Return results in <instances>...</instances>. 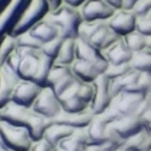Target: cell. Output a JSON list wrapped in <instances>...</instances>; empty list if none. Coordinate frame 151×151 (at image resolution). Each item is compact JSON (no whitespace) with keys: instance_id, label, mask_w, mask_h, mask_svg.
I'll return each mask as SVG.
<instances>
[{"instance_id":"obj_1","label":"cell","mask_w":151,"mask_h":151,"mask_svg":"<svg viewBox=\"0 0 151 151\" xmlns=\"http://www.w3.org/2000/svg\"><path fill=\"white\" fill-rule=\"evenodd\" d=\"M53 63L55 60L44 55L41 50L17 47L5 64L14 69L21 80H30L41 87H46Z\"/></svg>"},{"instance_id":"obj_2","label":"cell","mask_w":151,"mask_h":151,"mask_svg":"<svg viewBox=\"0 0 151 151\" xmlns=\"http://www.w3.org/2000/svg\"><path fill=\"white\" fill-rule=\"evenodd\" d=\"M0 121L26 128L34 142L42 139L45 129L51 123V120L37 114L32 106L18 105L14 102L9 103L0 110Z\"/></svg>"},{"instance_id":"obj_3","label":"cell","mask_w":151,"mask_h":151,"mask_svg":"<svg viewBox=\"0 0 151 151\" xmlns=\"http://www.w3.org/2000/svg\"><path fill=\"white\" fill-rule=\"evenodd\" d=\"M46 18L58 29L62 39H78L79 28L82 23L80 9H75L63 4L58 9L50 11Z\"/></svg>"},{"instance_id":"obj_4","label":"cell","mask_w":151,"mask_h":151,"mask_svg":"<svg viewBox=\"0 0 151 151\" xmlns=\"http://www.w3.org/2000/svg\"><path fill=\"white\" fill-rule=\"evenodd\" d=\"M50 11L51 9L46 0H28L16 24L9 34L14 37H18L19 35L29 32L35 24L46 18Z\"/></svg>"},{"instance_id":"obj_5","label":"cell","mask_w":151,"mask_h":151,"mask_svg":"<svg viewBox=\"0 0 151 151\" xmlns=\"http://www.w3.org/2000/svg\"><path fill=\"white\" fill-rule=\"evenodd\" d=\"M0 140L14 151H29L34 144V139L26 128L5 121H0Z\"/></svg>"},{"instance_id":"obj_6","label":"cell","mask_w":151,"mask_h":151,"mask_svg":"<svg viewBox=\"0 0 151 151\" xmlns=\"http://www.w3.org/2000/svg\"><path fill=\"white\" fill-rule=\"evenodd\" d=\"M32 108L37 114H40L41 116L51 120V121L53 119H56L62 111L59 97L55 93V91L51 87H48V86L42 87L41 92L35 99Z\"/></svg>"},{"instance_id":"obj_7","label":"cell","mask_w":151,"mask_h":151,"mask_svg":"<svg viewBox=\"0 0 151 151\" xmlns=\"http://www.w3.org/2000/svg\"><path fill=\"white\" fill-rule=\"evenodd\" d=\"M145 98V94L123 91L112 98L110 105L114 108L120 116H137L138 108Z\"/></svg>"},{"instance_id":"obj_8","label":"cell","mask_w":151,"mask_h":151,"mask_svg":"<svg viewBox=\"0 0 151 151\" xmlns=\"http://www.w3.org/2000/svg\"><path fill=\"white\" fill-rule=\"evenodd\" d=\"M115 11L105 0H88L80 7V14L87 22H108Z\"/></svg>"},{"instance_id":"obj_9","label":"cell","mask_w":151,"mask_h":151,"mask_svg":"<svg viewBox=\"0 0 151 151\" xmlns=\"http://www.w3.org/2000/svg\"><path fill=\"white\" fill-rule=\"evenodd\" d=\"M86 134H87V146L104 144L105 142L112 139V138L119 137L112 131L110 124L103 121L98 115H94L90 124L86 127Z\"/></svg>"},{"instance_id":"obj_10","label":"cell","mask_w":151,"mask_h":151,"mask_svg":"<svg viewBox=\"0 0 151 151\" xmlns=\"http://www.w3.org/2000/svg\"><path fill=\"white\" fill-rule=\"evenodd\" d=\"M111 100L112 96L110 93L109 79L103 74L93 82V98L91 100L90 109L94 115H98L110 105Z\"/></svg>"},{"instance_id":"obj_11","label":"cell","mask_w":151,"mask_h":151,"mask_svg":"<svg viewBox=\"0 0 151 151\" xmlns=\"http://www.w3.org/2000/svg\"><path fill=\"white\" fill-rule=\"evenodd\" d=\"M19 81L17 73L7 64L0 67V110L12 102V96Z\"/></svg>"},{"instance_id":"obj_12","label":"cell","mask_w":151,"mask_h":151,"mask_svg":"<svg viewBox=\"0 0 151 151\" xmlns=\"http://www.w3.org/2000/svg\"><path fill=\"white\" fill-rule=\"evenodd\" d=\"M28 0H10L0 9V39L11 32Z\"/></svg>"},{"instance_id":"obj_13","label":"cell","mask_w":151,"mask_h":151,"mask_svg":"<svg viewBox=\"0 0 151 151\" xmlns=\"http://www.w3.org/2000/svg\"><path fill=\"white\" fill-rule=\"evenodd\" d=\"M76 59L92 63L103 74L105 73L109 64L100 50L94 47L90 41L79 39V37L76 39Z\"/></svg>"},{"instance_id":"obj_14","label":"cell","mask_w":151,"mask_h":151,"mask_svg":"<svg viewBox=\"0 0 151 151\" xmlns=\"http://www.w3.org/2000/svg\"><path fill=\"white\" fill-rule=\"evenodd\" d=\"M109 27L114 30L120 37L135 30L137 26V15L132 10H117L108 21Z\"/></svg>"},{"instance_id":"obj_15","label":"cell","mask_w":151,"mask_h":151,"mask_svg":"<svg viewBox=\"0 0 151 151\" xmlns=\"http://www.w3.org/2000/svg\"><path fill=\"white\" fill-rule=\"evenodd\" d=\"M42 87L30 80H21L12 96V102L23 105V106H33L35 99L41 92Z\"/></svg>"},{"instance_id":"obj_16","label":"cell","mask_w":151,"mask_h":151,"mask_svg":"<svg viewBox=\"0 0 151 151\" xmlns=\"http://www.w3.org/2000/svg\"><path fill=\"white\" fill-rule=\"evenodd\" d=\"M93 117H94L93 111L88 108L80 112H65L62 110L60 114L52 121L76 129V128H86Z\"/></svg>"},{"instance_id":"obj_17","label":"cell","mask_w":151,"mask_h":151,"mask_svg":"<svg viewBox=\"0 0 151 151\" xmlns=\"http://www.w3.org/2000/svg\"><path fill=\"white\" fill-rule=\"evenodd\" d=\"M110 127L122 140L128 139L132 135L144 129L143 121L138 116H122L114 123H111Z\"/></svg>"},{"instance_id":"obj_18","label":"cell","mask_w":151,"mask_h":151,"mask_svg":"<svg viewBox=\"0 0 151 151\" xmlns=\"http://www.w3.org/2000/svg\"><path fill=\"white\" fill-rule=\"evenodd\" d=\"M103 55L109 64H124L131 63L133 58V52L124 44L123 39H119L111 46L103 51Z\"/></svg>"},{"instance_id":"obj_19","label":"cell","mask_w":151,"mask_h":151,"mask_svg":"<svg viewBox=\"0 0 151 151\" xmlns=\"http://www.w3.org/2000/svg\"><path fill=\"white\" fill-rule=\"evenodd\" d=\"M71 71L74 74V76L80 82H83V83H93L100 75H103V73L94 64L85 60H80V59H76L73 63Z\"/></svg>"},{"instance_id":"obj_20","label":"cell","mask_w":151,"mask_h":151,"mask_svg":"<svg viewBox=\"0 0 151 151\" xmlns=\"http://www.w3.org/2000/svg\"><path fill=\"white\" fill-rule=\"evenodd\" d=\"M119 39H121V37L109 27L108 22H105L103 26L94 33V35L88 41L94 47H97L98 50H100V51L103 52L104 50H106L109 46H111L114 42H116Z\"/></svg>"},{"instance_id":"obj_21","label":"cell","mask_w":151,"mask_h":151,"mask_svg":"<svg viewBox=\"0 0 151 151\" xmlns=\"http://www.w3.org/2000/svg\"><path fill=\"white\" fill-rule=\"evenodd\" d=\"M73 131H74V128H70L68 126L51 121V123L47 126V128L44 132L42 139L46 140L52 147H56L62 140H64L65 138H68L73 133Z\"/></svg>"},{"instance_id":"obj_22","label":"cell","mask_w":151,"mask_h":151,"mask_svg":"<svg viewBox=\"0 0 151 151\" xmlns=\"http://www.w3.org/2000/svg\"><path fill=\"white\" fill-rule=\"evenodd\" d=\"M29 33L35 37V39L39 40L41 44L51 41V40L59 36L58 29L47 18H45L37 24H35V26L29 30Z\"/></svg>"},{"instance_id":"obj_23","label":"cell","mask_w":151,"mask_h":151,"mask_svg":"<svg viewBox=\"0 0 151 151\" xmlns=\"http://www.w3.org/2000/svg\"><path fill=\"white\" fill-rule=\"evenodd\" d=\"M122 146L127 151H151L150 133L146 129H142L139 133L123 140Z\"/></svg>"},{"instance_id":"obj_24","label":"cell","mask_w":151,"mask_h":151,"mask_svg":"<svg viewBox=\"0 0 151 151\" xmlns=\"http://www.w3.org/2000/svg\"><path fill=\"white\" fill-rule=\"evenodd\" d=\"M75 60H76V39H63L55 63L71 67Z\"/></svg>"},{"instance_id":"obj_25","label":"cell","mask_w":151,"mask_h":151,"mask_svg":"<svg viewBox=\"0 0 151 151\" xmlns=\"http://www.w3.org/2000/svg\"><path fill=\"white\" fill-rule=\"evenodd\" d=\"M122 39H123L124 44L127 45V47L133 52V55L147 48V36L139 33L138 30H134V32L127 34L126 36H123Z\"/></svg>"},{"instance_id":"obj_26","label":"cell","mask_w":151,"mask_h":151,"mask_svg":"<svg viewBox=\"0 0 151 151\" xmlns=\"http://www.w3.org/2000/svg\"><path fill=\"white\" fill-rule=\"evenodd\" d=\"M18 47L17 39L10 34H6L0 39V67L4 65Z\"/></svg>"},{"instance_id":"obj_27","label":"cell","mask_w":151,"mask_h":151,"mask_svg":"<svg viewBox=\"0 0 151 151\" xmlns=\"http://www.w3.org/2000/svg\"><path fill=\"white\" fill-rule=\"evenodd\" d=\"M131 65L138 71H147L151 73V48H145L140 52L133 55Z\"/></svg>"},{"instance_id":"obj_28","label":"cell","mask_w":151,"mask_h":151,"mask_svg":"<svg viewBox=\"0 0 151 151\" xmlns=\"http://www.w3.org/2000/svg\"><path fill=\"white\" fill-rule=\"evenodd\" d=\"M126 91L143 93V94H151V73L140 71L139 76L137 78L134 83L131 87H128Z\"/></svg>"},{"instance_id":"obj_29","label":"cell","mask_w":151,"mask_h":151,"mask_svg":"<svg viewBox=\"0 0 151 151\" xmlns=\"http://www.w3.org/2000/svg\"><path fill=\"white\" fill-rule=\"evenodd\" d=\"M71 73H73V71H71V67L53 63V65H52L51 70H50V74H48L47 86H48V87L55 86L57 82H59L62 79H64L65 76L70 75Z\"/></svg>"},{"instance_id":"obj_30","label":"cell","mask_w":151,"mask_h":151,"mask_svg":"<svg viewBox=\"0 0 151 151\" xmlns=\"http://www.w3.org/2000/svg\"><path fill=\"white\" fill-rule=\"evenodd\" d=\"M60 105H62V110L65 111V112H80V111H83V110L90 108L85 102H82L80 99L79 94L65 98V99H62Z\"/></svg>"},{"instance_id":"obj_31","label":"cell","mask_w":151,"mask_h":151,"mask_svg":"<svg viewBox=\"0 0 151 151\" xmlns=\"http://www.w3.org/2000/svg\"><path fill=\"white\" fill-rule=\"evenodd\" d=\"M105 22H87L82 21L79 28V39L88 41L91 37L94 35V33L103 26Z\"/></svg>"},{"instance_id":"obj_32","label":"cell","mask_w":151,"mask_h":151,"mask_svg":"<svg viewBox=\"0 0 151 151\" xmlns=\"http://www.w3.org/2000/svg\"><path fill=\"white\" fill-rule=\"evenodd\" d=\"M132 69L131 63H124V64H108V68L104 73V75L109 79H117L123 76L124 74H127Z\"/></svg>"},{"instance_id":"obj_33","label":"cell","mask_w":151,"mask_h":151,"mask_svg":"<svg viewBox=\"0 0 151 151\" xmlns=\"http://www.w3.org/2000/svg\"><path fill=\"white\" fill-rule=\"evenodd\" d=\"M16 39H17L18 47H26V48H30V50H41V47H42V44L37 39H35L29 32L19 35Z\"/></svg>"},{"instance_id":"obj_34","label":"cell","mask_w":151,"mask_h":151,"mask_svg":"<svg viewBox=\"0 0 151 151\" xmlns=\"http://www.w3.org/2000/svg\"><path fill=\"white\" fill-rule=\"evenodd\" d=\"M62 41H63V39H62L60 36H58V37H56V39L51 40V41H47V42L42 44L41 52L44 55H46L47 57L52 58L55 60L56 57H57V55H58V52H59V50H60Z\"/></svg>"},{"instance_id":"obj_35","label":"cell","mask_w":151,"mask_h":151,"mask_svg":"<svg viewBox=\"0 0 151 151\" xmlns=\"http://www.w3.org/2000/svg\"><path fill=\"white\" fill-rule=\"evenodd\" d=\"M135 30L144 34L145 36H151V10L143 16H137Z\"/></svg>"},{"instance_id":"obj_36","label":"cell","mask_w":151,"mask_h":151,"mask_svg":"<svg viewBox=\"0 0 151 151\" xmlns=\"http://www.w3.org/2000/svg\"><path fill=\"white\" fill-rule=\"evenodd\" d=\"M79 97L82 102H85L90 106L91 100L93 98V83H83L81 82V86L79 88Z\"/></svg>"},{"instance_id":"obj_37","label":"cell","mask_w":151,"mask_h":151,"mask_svg":"<svg viewBox=\"0 0 151 151\" xmlns=\"http://www.w3.org/2000/svg\"><path fill=\"white\" fill-rule=\"evenodd\" d=\"M151 10V0H138L133 5L132 11L137 16H143Z\"/></svg>"},{"instance_id":"obj_38","label":"cell","mask_w":151,"mask_h":151,"mask_svg":"<svg viewBox=\"0 0 151 151\" xmlns=\"http://www.w3.org/2000/svg\"><path fill=\"white\" fill-rule=\"evenodd\" d=\"M52 149L53 147L50 145L46 140L40 139V140L34 142V144H33V146L30 147L29 151H52Z\"/></svg>"},{"instance_id":"obj_39","label":"cell","mask_w":151,"mask_h":151,"mask_svg":"<svg viewBox=\"0 0 151 151\" xmlns=\"http://www.w3.org/2000/svg\"><path fill=\"white\" fill-rule=\"evenodd\" d=\"M144 129H146L149 133H151V108L145 112L144 116L142 117Z\"/></svg>"},{"instance_id":"obj_40","label":"cell","mask_w":151,"mask_h":151,"mask_svg":"<svg viewBox=\"0 0 151 151\" xmlns=\"http://www.w3.org/2000/svg\"><path fill=\"white\" fill-rule=\"evenodd\" d=\"M87 1H88V0H64L63 4H65L68 6H71V7H75V9H80Z\"/></svg>"},{"instance_id":"obj_41","label":"cell","mask_w":151,"mask_h":151,"mask_svg":"<svg viewBox=\"0 0 151 151\" xmlns=\"http://www.w3.org/2000/svg\"><path fill=\"white\" fill-rule=\"evenodd\" d=\"M105 1L114 9V10H122L124 5V0H105Z\"/></svg>"},{"instance_id":"obj_42","label":"cell","mask_w":151,"mask_h":151,"mask_svg":"<svg viewBox=\"0 0 151 151\" xmlns=\"http://www.w3.org/2000/svg\"><path fill=\"white\" fill-rule=\"evenodd\" d=\"M46 1H47V4H48L50 9H51V11H53V10L58 9L59 6H62L64 0H46Z\"/></svg>"},{"instance_id":"obj_43","label":"cell","mask_w":151,"mask_h":151,"mask_svg":"<svg viewBox=\"0 0 151 151\" xmlns=\"http://www.w3.org/2000/svg\"><path fill=\"white\" fill-rule=\"evenodd\" d=\"M138 1V0H124V5H123V9L126 10H132L133 5Z\"/></svg>"},{"instance_id":"obj_44","label":"cell","mask_w":151,"mask_h":151,"mask_svg":"<svg viewBox=\"0 0 151 151\" xmlns=\"http://www.w3.org/2000/svg\"><path fill=\"white\" fill-rule=\"evenodd\" d=\"M0 151H14V150L9 149L5 144H3V142H1V140H0Z\"/></svg>"},{"instance_id":"obj_45","label":"cell","mask_w":151,"mask_h":151,"mask_svg":"<svg viewBox=\"0 0 151 151\" xmlns=\"http://www.w3.org/2000/svg\"><path fill=\"white\" fill-rule=\"evenodd\" d=\"M9 1H10V0H0V9H3Z\"/></svg>"},{"instance_id":"obj_46","label":"cell","mask_w":151,"mask_h":151,"mask_svg":"<svg viewBox=\"0 0 151 151\" xmlns=\"http://www.w3.org/2000/svg\"><path fill=\"white\" fill-rule=\"evenodd\" d=\"M52 151H65L63 147H60V146H56V147H53L52 149Z\"/></svg>"},{"instance_id":"obj_47","label":"cell","mask_w":151,"mask_h":151,"mask_svg":"<svg viewBox=\"0 0 151 151\" xmlns=\"http://www.w3.org/2000/svg\"><path fill=\"white\" fill-rule=\"evenodd\" d=\"M147 47H149V48H151V36H150V37H147Z\"/></svg>"},{"instance_id":"obj_48","label":"cell","mask_w":151,"mask_h":151,"mask_svg":"<svg viewBox=\"0 0 151 151\" xmlns=\"http://www.w3.org/2000/svg\"><path fill=\"white\" fill-rule=\"evenodd\" d=\"M115 151H127V150H126L123 146H121V147H119V149H117V150H115Z\"/></svg>"},{"instance_id":"obj_49","label":"cell","mask_w":151,"mask_h":151,"mask_svg":"<svg viewBox=\"0 0 151 151\" xmlns=\"http://www.w3.org/2000/svg\"><path fill=\"white\" fill-rule=\"evenodd\" d=\"M82 151H87V146H86V147H85V149H83Z\"/></svg>"},{"instance_id":"obj_50","label":"cell","mask_w":151,"mask_h":151,"mask_svg":"<svg viewBox=\"0 0 151 151\" xmlns=\"http://www.w3.org/2000/svg\"><path fill=\"white\" fill-rule=\"evenodd\" d=\"M150 138H151V133H150Z\"/></svg>"}]
</instances>
